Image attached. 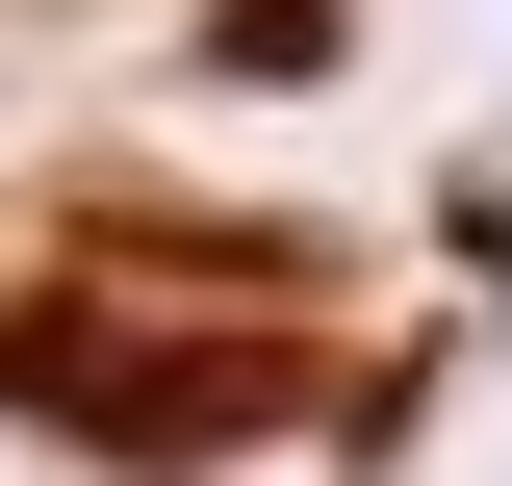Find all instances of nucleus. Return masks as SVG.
I'll list each match as a JSON object with an SVG mask.
<instances>
[{
  "instance_id": "f257e3e1",
  "label": "nucleus",
  "mask_w": 512,
  "mask_h": 486,
  "mask_svg": "<svg viewBox=\"0 0 512 486\" xmlns=\"http://www.w3.org/2000/svg\"><path fill=\"white\" fill-rule=\"evenodd\" d=\"M0 359L52 384V410H103L128 461H231V435H282V384H308L256 307H231V333H180V307H26Z\"/></svg>"
},
{
  "instance_id": "f03ea898",
  "label": "nucleus",
  "mask_w": 512,
  "mask_h": 486,
  "mask_svg": "<svg viewBox=\"0 0 512 486\" xmlns=\"http://www.w3.org/2000/svg\"><path fill=\"white\" fill-rule=\"evenodd\" d=\"M205 52H231V77H333V0H231Z\"/></svg>"
}]
</instances>
